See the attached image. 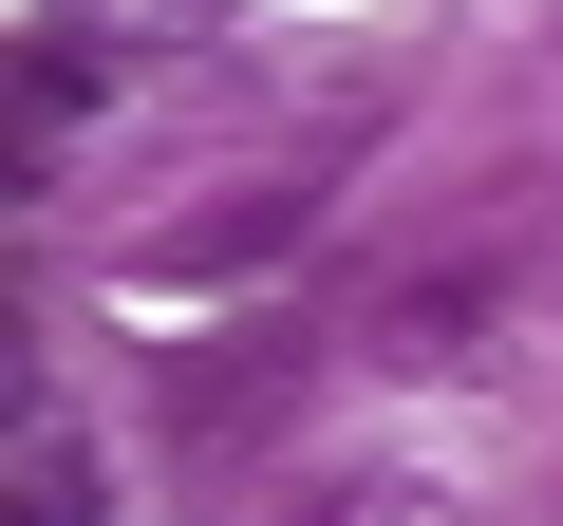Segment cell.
<instances>
[{
	"mask_svg": "<svg viewBox=\"0 0 563 526\" xmlns=\"http://www.w3.org/2000/svg\"><path fill=\"white\" fill-rule=\"evenodd\" d=\"M76 113H95V57H76V39H38V57H20V169H57V151H76Z\"/></svg>",
	"mask_w": 563,
	"mask_h": 526,
	"instance_id": "7a4b0ae2",
	"label": "cell"
},
{
	"mask_svg": "<svg viewBox=\"0 0 563 526\" xmlns=\"http://www.w3.org/2000/svg\"><path fill=\"white\" fill-rule=\"evenodd\" d=\"M113 507V451L76 432V414H38V451H20V507H0V526H95Z\"/></svg>",
	"mask_w": 563,
	"mask_h": 526,
	"instance_id": "6da1fadb",
	"label": "cell"
},
{
	"mask_svg": "<svg viewBox=\"0 0 563 526\" xmlns=\"http://www.w3.org/2000/svg\"><path fill=\"white\" fill-rule=\"evenodd\" d=\"M301 526H413V507H395V489H339V507H301Z\"/></svg>",
	"mask_w": 563,
	"mask_h": 526,
	"instance_id": "3957f363",
	"label": "cell"
}]
</instances>
